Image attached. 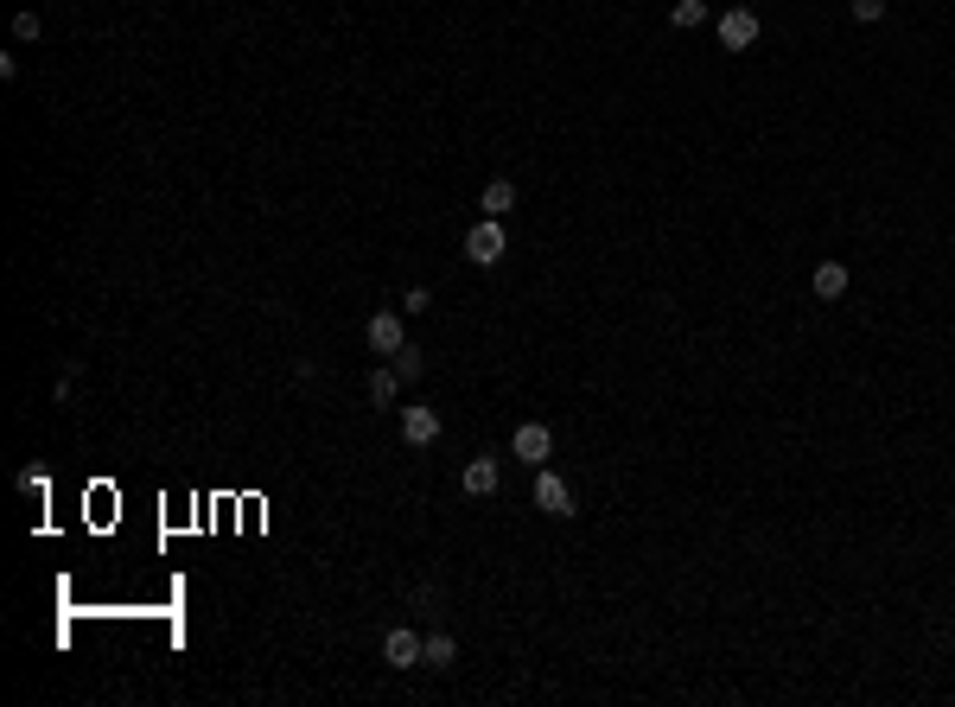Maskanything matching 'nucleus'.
<instances>
[{
  "label": "nucleus",
  "instance_id": "nucleus-2",
  "mask_svg": "<svg viewBox=\"0 0 955 707\" xmlns=\"http://www.w3.org/2000/svg\"><path fill=\"white\" fill-rule=\"evenodd\" d=\"M363 338H370V351H376V357H395V351L408 344V325H402V313H395V306H382V313H370Z\"/></svg>",
  "mask_w": 955,
  "mask_h": 707
},
{
  "label": "nucleus",
  "instance_id": "nucleus-1",
  "mask_svg": "<svg viewBox=\"0 0 955 707\" xmlns=\"http://www.w3.org/2000/svg\"><path fill=\"white\" fill-rule=\"evenodd\" d=\"M503 255H510V236H503V217H478L472 230H465V262H478V268H497Z\"/></svg>",
  "mask_w": 955,
  "mask_h": 707
},
{
  "label": "nucleus",
  "instance_id": "nucleus-12",
  "mask_svg": "<svg viewBox=\"0 0 955 707\" xmlns=\"http://www.w3.org/2000/svg\"><path fill=\"white\" fill-rule=\"evenodd\" d=\"M421 663H427V669H453V663H459V644H453L446 631L427 637V644H421Z\"/></svg>",
  "mask_w": 955,
  "mask_h": 707
},
{
  "label": "nucleus",
  "instance_id": "nucleus-6",
  "mask_svg": "<svg viewBox=\"0 0 955 707\" xmlns=\"http://www.w3.org/2000/svg\"><path fill=\"white\" fill-rule=\"evenodd\" d=\"M421 644H427V637H421V631H408V625H395L389 637H382V663H389V669H421Z\"/></svg>",
  "mask_w": 955,
  "mask_h": 707
},
{
  "label": "nucleus",
  "instance_id": "nucleus-8",
  "mask_svg": "<svg viewBox=\"0 0 955 707\" xmlns=\"http://www.w3.org/2000/svg\"><path fill=\"white\" fill-rule=\"evenodd\" d=\"M809 287H815V300H841V293L854 287V274H847V262H822L809 274Z\"/></svg>",
  "mask_w": 955,
  "mask_h": 707
},
{
  "label": "nucleus",
  "instance_id": "nucleus-11",
  "mask_svg": "<svg viewBox=\"0 0 955 707\" xmlns=\"http://www.w3.org/2000/svg\"><path fill=\"white\" fill-rule=\"evenodd\" d=\"M395 389H402V370H395V364L370 370V402H376V408H395Z\"/></svg>",
  "mask_w": 955,
  "mask_h": 707
},
{
  "label": "nucleus",
  "instance_id": "nucleus-13",
  "mask_svg": "<svg viewBox=\"0 0 955 707\" xmlns=\"http://www.w3.org/2000/svg\"><path fill=\"white\" fill-rule=\"evenodd\" d=\"M701 20H707V0H675V7H669V26L675 32H694Z\"/></svg>",
  "mask_w": 955,
  "mask_h": 707
},
{
  "label": "nucleus",
  "instance_id": "nucleus-5",
  "mask_svg": "<svg viewBox=\"0 0 955 707\" xmlns=\"http://www.w3.org/2000/svg\"><path fill=\"white\" fill-rule=\"evenodd\" d=\"M510 453L523 459V465H548V453H554V427L548 421H523L510 434Z\"/></svg>",
  "mask_w": 955,
  "mask_h": 707
},
{
  "label": "nucleus",
  "instance_id": "nucleus-10",
  "mask_svg": "<svg viewBox=\"0 0 955 707\" xmlns=\"http://www.w3.org/2000/svg\"><path fill=\"white\" fill-rule=\"evenodd\" d=\"M478 211H484V217H510V211H516V185H510V179H491V185L478 192Z\"/></svg>",
  "mask_w": 955,
  "mask_h": 707
},
{
  "label": "nucleus",
  "instance_id": "nucleus-16",
  "mask_svg": "<svg viewBox=\"0 0 955 707\" xmlns=\"http://www.w3.org/2000/svg\"><path fill=\"white\" fill-rule=\"evenodd\" d=\"M13 39H39V13H32V7L13 13Z\"/></svg>",
  "mask_w": 955,
  "mask_h": 707
},
{
  "label": "nucleus",
  "instance_id": "nucleus-15",
  "mask_svg": "<svg viewBox=\"0 0 955 707\" xmlns=\"http://www.w3.org/2000/svg\"><path fill=\"white\" fill-rule=\"evenodd\" d=\"M854 20L860 26H879L885 20V0H854Z\"/></svg>",
  "mask_w": 955,
  "mask_h": 707
},
{
  "label": "nucleus",
  "instance_id": "nucleus-3",
  "mask_svg": "<svg viewBox=\"0 0 955 707\" xmlns=\"http://www.w3.org/2000/svg\"><path fill=\"white\" fill-rule=\"evenodd\" d=\"M535 510H548V516H573V485L554 465H535Z\"/></svg>",
  "mask_w": 955,
  "mask_h": 707
},
{
  "label": "nucleus",
  "instance_id": "nucleus-9",
  "mask_svg": "<svg viewBox=\"0 0 955 707\" xmlns=\"http://www.w3.org/2000/svg\"><path fill=\"white\" fill-rule=\"evenodd\" d=\"M459 485H465V497H491V491H497V459L478 453V459L459 472Z\"/></svg>",
  "mask_w": 955,
  "mask_h": 707
},
{
  "label": "nucleus",
  "instance_id": "nucleus-14",
  "mask_svg": "<svg viewBox=\"0 0 955 707\" xmlns=\"http://www.w3.org/2000/svg\"><path fill=\"white\" fill-rule=\"evenodd\" d=\"M389 364H395V370H402V383H414V376H421V370H427V357H421V344H402V351H395V357H389Z\"/></svg>",
  "mask_w": 955,
  "mask_h": 707
},
{
  "label": "nucleus",
  "instance_id": "nucleus-17",
  "mask_svg": "<svg viewBox=\"0 0 955 707\" xmlns=\"http://www.w3.org/2000/svg\"><path fill=\"white\" fill-rule=\"evenodd\" d=\"M427 306H433L427 287H408V293H402V313H427Z\"/></svg>",
  "mask_w": 955,
  "mask_h": 707
},
{
  "label": "nucleus",
  "instance_id": "nucleus-18",
  "mask_svg": "<svg viewBox=\"0 0 955 707\" xmlns=\"http://www.w3.org/2000/svg\"><path fill=\"white\" fill-rule=\"evenodd\" d=\"M20 491L26 497H45V472H39V465H26V472H20Z\"/></svg>",
  "mask_w": 955,
  "mask_h": 707
},
{
  "label": "nucleus",
  "instance_id": "nucleus-4",
  "mask_svg": "<svg viewBox=\"0 0 955 707\" xmlns=\"http://www.w3.org/2000/svg\"><path fill=\"white\" fill-rule=\"evenodd\" d=\"M714 32H720V45H726V51H752L764 26H758V13H752V7H726Z\"/></svg>",
  "mask_w": 955,
  "mask_h": 707
},
{
  "label": "nucleus",
  "instance_id": "nucleus-7",
  "mask_svg": "<svg viewBox=\"0 0 955 707\" xmlns=\"http://www.w3.org/2000/svg\"><path fill=\"white\" fill-rule=\"evenodd\" d=\"M402 440H408V446H433V440H440V415H433L427 402L402 408Z\"/></svg>",
  "mask_w": 955,
  "mask_h": 707
}]
</instances>
